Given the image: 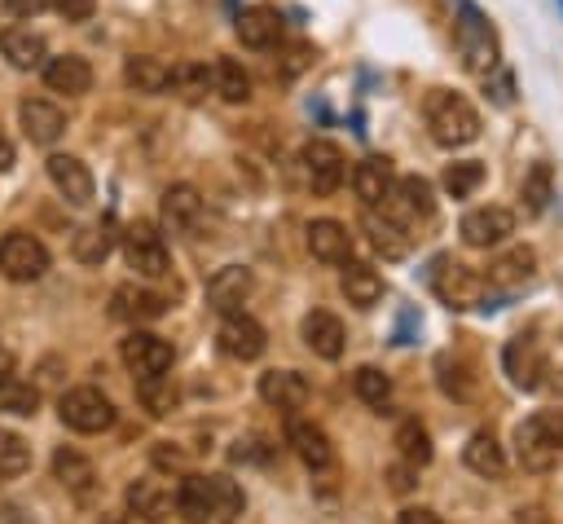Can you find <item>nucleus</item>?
I'll use <instances>...</instances> for the list:
<instances>
[{
	"mask_svg": "<svg viewBox=\"0 0 563 524\" xmlns=\"http://www.w3.org/2000/svg\"><path fill=\"white\" fill-rule=\"evenodd\" d=\"M431 286L435 295L449 304V308H479L484 299V277L466 264H449V260H435V273H431Z\"/></svg>",
	"mask_w": 563,
	"mask_h": 524,
	"instance_id": "obj_7",
	"label": "nucleus"
},
{
	"mask_svg": "<svg viewBox=\"0 0 563 524\" xmlns=\"http://www.w3.org/2000/svg\"><path fill=\"white\" fill-rule=\"evenodd\" d=\"M277 35H282V18H277V9H268V4H251V9L238 13V40H242L246 48H273Z\"/></svg>",
	"mask_w": 563,
	"mask_h": 524,
	"instance_id": "obj_30",
	"label": "nucleus"
},
{
	"mask_svg": "<svg viewBox=\"0 0 563 524\" xmlns=\"http://www.w3.org/2000/svg\"><path fill=\"white\" fill-rule=\"evenodd\" d=\"M339 286H343V295H347L352 308H374V304L383 299V277H378V269H369L365 260H352V255L343 260Z\"/></svg>",
	"mask_w": 563,
	"mask_h": 524,
	"instance_id": "obj_24",
	"label": "nucleus"
},
{
	"mask_svg": "<svg viewBox=\"0 0 563 524\" xmlns=\"http://www.w3.org/2000/svg\"><path fill=\"white\" fill-rule=\"evenodd\" d=\"M303 172H308L312 194H334V189L343 185V176H347V159H343V150H339L334 141L312 137V141L303 145Z\"/></svg>",
	"mask_w": 563,
	"mask_h": 524,
	"instance_id": "obj_9",
	"label": "nucleus"
},
{
	"mask_svg": "<svg viewBox=\"0 0 563 524\" xmlns=\"http://www.w3.org/2000/svg\"><path fill=\"white\" fill-rule=\"evenodd\" d=\"M0 273L9 282H40L48 273V247L26 229H9L0 238Z\"/></svg>",
	"mask_w": 563,
	"mask_h": 524,
	"instance_id": "obj_5",
	"label": "nucleus"
},
{
	"mask_svg": "<svg viewBox=\"0 0 563 524\" xmlns=\"http://www.w3.org/2000/svg\"><path fill=\"white\" fill-rule=\"evenodd\" d=\"M66 22H88L92 18V9H97V0H48Z\"/></svg>",
	"mask_w": 563,
	"mask_h": 524,
	"instance_id": "obj_47",
	"label": "nucleus"
},
{
	"mask_svg": "<svg viewBox=\"0 0 563 524\" xmlns=\"http://www.w3.org/2000/svg\"><path fill=\"white\" fill-rule=\"evenodd\" d=\"M383 207L396 216V220H427L435 211V198H431V181L422 176H400L391 185V194L383 198Z\"/></svg>",
	"mask_w": 563,
	"mask_h": 524,
	"instance_id": "obj_18",
	"label": "nucleus"
},
{
	"mask_svg": "<svg viewBox=\"0 0 563 524\" xmlns=\"http://www.w3.org/2000/svg\"><path fill=\"white\" fill-rule=\"evenodd\" d=\"M515 445H519V462H523L528 471H550L554 458H559V449H554L550 436L541 432V418H537V414L515 427Z\"/></svg>",
	"mask_w": 563,
	"mask_h": 524,
	"instance_id": "obj_29",
	"label": "nucleus"
},
{
	"mask_svg": "<svg viewBox=\"0 0 563 524\" xmlns=\"http://www.w3.org/2000/svg\"><path fill=\"white\" fill-rule=\"evenodd\" d=\"M13 159H18V154H13V141L0 132V172H9V167H13Z\"/></svg>",
	"mask_w": 563,
	"mask_h": 524,
	"instance_id": "obj_53",
	"label": "nucleus"
},
{
	"mask_svg": "<svg viewBox=\"0 0 563 524\" xmlns=\"http://www.w3.org/2000/svg\"><path fill=\"white\" fill-rule=\"evenodd\" d=\"M123 498H128V511L141 515V520H150V524H158V520L172 511V493H167L158 480H150V476H145V480H132Z\"/></svg>",
	"mask_w": 563,
	"mask_h": 524,
	"instance_id": "obj_32",
	"label": "nucleus"
},
{
	"mask_svg": "<svg viewBox=\"0 0 563 524\" xmlns=\"http://www.w3.org/2000/svg\"><path fill=\"white\" fill-rule=\"evenodd\" d=\"M550 198H554V172H550V163H532L519 181V203L528 216H541L550 207Z\"/></svg>",
	"mask_w": 563,
	"mask_h": 524,
	"instance_id": "obj_35",
	"label": "nucleus"
},
{
	"mask_svg": "<svg viewBox=\"0 0 563 524\" xmlns=\"http://www.w3.org/2000/svg\"><path fill=\"white\" fill-rule=\"evenodd\" d=\"M457 53H462V66L471 75L488 79L497 70V35L471 0H457Z\"/></svg>",
	"mask_w": 563,
	"mask_h": 524,
	"instance_id": "obj_3",
	"label": "nucleus"
},
{
	"mask_svg": "<svg viewBox=\"0 0 563 524\" xmlns=\"http://www.w3.org/2000/svg\"><path fill=\"white\" fill-rule=\"evenodd\" d=\"M44 84L53 92H66V97H84L92 88V66L79 57V53H62V57H44Z\"/></svg>",
	"mask_w": 563,
	"mask_h": 524,
	"instance_id": "obj_22",
	"label": "nucleus"
},
{
	"mask_svg": "<svg viewBox=\"0 0 563 524\" xmlns=\"http://www.w3.org/2000/svg\"><path fill=\"white\" fill-rule=\"evenodd\" d=\"M260 396H264L268 405L286 410V414H295V410H303V401H308V383H303L299 370H264V374H260Z\"/></svg>",
	"mask_w": 563,
	"mask_h": 524,
	"instance_id": "obj_25",
	"label": "nucleus"
},
{
	"mask_svg": "<svg viewBox=\"0 0 563 524\" xmlns=\"http://www.w3.org/2000/svg\"><path fill=\"white\" fill-rule=\"evenodd\" d=\"M114 242H119L114 220H110V216H101V220H92V225L75 229V238H70V255H75L79 264H101V260L114 251Z\"/></svg>",
	"mask_w": 563,
	"mask_h": 524,
	"instance_id": "obj_28",
	"label": "nucleus"
},
{
	"mask_svg": "<svg viewBox=\"0 0 563 524\" xmlns=\"http://www.w3.org/2000/svg\"><path fill=\"white\" fill-rule=\"evenodd\" d=\"M251 286H255V277H251L246 264H224V269H216V273L207 277V308H216V313H238V308L246 304Z\"/></svg>",
	"mask_w": 563,
	"mask_h": 524,
	"instance_id": "obj_15",
	"label": "nucleus"
},
{
	"mask_svg": "<svg viewBox=\"0 0 563 524\" xmlns=\"http://www.w3.org/2000/svg\"><path fill=\"white\" fill-rule=\"evenodd\" d=\"M163 313H167V299H163L158 291H150V286L123 282V286H114V295H110V317H119V321L141 326V321H154V317H163Z\"/></svg>",
	"mask_w": 563,
	"mask_h": 524,
	"instance_id": "obj_16",
	"label": "nucleus"
},
{
	"mask_svg": "<svg viewBox=\"0 0 563 524\" xmlns=\"http://www.w3.org/2000/svg\"><path fill=\"white\" fill-rule=\"evenodd\" d=\"M18 123H22L26 141H35V145H53L66 132V114L53 101H44V97H26L18 106Z\"/></svg>",
	"mask_w": 563,
	"mask_h": 524,
	"instance_id": "obj_21",
	"label": "nucleus"
},
{
	"mask_svg": "<svg viewBox=\"0 0 563 524\" xmlns=\"http://www.w3.org/2000/svg\"><path fill=\"white\" fill-rule=\"evenodd\" d=\"M501 365H506L510 383H515V387H523V392L541 387V379H545V370H550L545 348H541V339H537V335H515V339L506 343V352H501Z\"/></svg>",
	"mask_w": 563,
	"mask_h": 524,
	"instance_id": "obj_8",
	"label": "nucleus"
},
{
	"mask_svg": "<svg viewBox=\"0 0 563 524\" xmlns=\"http://www.w3.org/2000/svg\"><path fill=\"white\" fill-rule=\"evenodd\" d=\"M537 277V251L532 247H510V251H501L497 260H493V269H488V282L493 286H506V291H515V286H523V282H532Z\"/></svg>",
	"mask_w": 563,
	"mask_h": 524,
	"instance_id": "obj_31",
	"label": "nucleus"
},
{
	"mask_svg": "<svg viewBox=\"0 0 563 524\" xmlns=\"http://www.w3.org/2000/svg\"><path fill=\"white\" fill-rule=\"evenodd\" d=\"M479 181H484V163H475V159H462V163H449V167H444V189H449V198H471V194L479 189Z\"/></svg>",
	"mask_w": 563,
	"mask_h": 524,
	"instance_id": "obj_42",
	"label": "nucleus"
},
{
	"mask_svg": "<svg viewBox=\"0 0 563 524\" xmlns=\"http://www.w3.org/2000/svg\"><path fill=\"white\" fill-rule=\"evenodd\" d=\"M167 88L180 97V101H202L207 92H211V70L202 66V62H180V66H172L167 70Z\"/></svg>",
	"mask_w": 563,
	"mask_h": 524,
	"instance_id": "obj_37",
	"label": "nucleus"
},
{
	"mask_svg": "<svg viewBox=\"0 0 563 524\" xmlns=\"http://www.w3.org/2000/svg\"><path fill=\"white\" fill-rule=\"evenodd\" d=\"M537 418H541V432L550 436V445L563 449V410H545V414H537Z\"/></svg>",
	"mask_w": 563,
	"mask_h": 524,
	"instance_id": "obj_48",
	"label": "nucleus"
},
{
	"mask_svg": "<svg viewBox=\"0 0 563 524\" xmlns=\"http://www.w3.org/2000/svg\"><path fill=\"white\" fill-rule=\"evenodd\" d=\"M488 92H493V101H497V106H510V97H515V79H510L506 70H497V79L488 84Z\"/></svg>",
	"mask_w": 563,
	"mask_h": 524,
	"instance_id": "obj_49",
	"label": "nucleus"
},
{
	"mask_svg": "<svg viewBox=\"0 0 563 524\" xmlns=\"http://www.w3.org/2000/svg\"><path fill=\"white\" fill-rule=\"evenodd\" d=\"M158 220L167 233H194L198 220H202V194L194 185H167L163 189V203H158Z\"/></svg>",
	"mask_w": 563,
	"mask_h": 524,
	"instance_id": "obj_14",
	"label": "nucleus"
},
{
	"mask_svg": "<svg viewBox=\"0 0 563 524\" xmlns=\"http://www.w3.org/2000/svg\"><path fill=\"white\" fill-rule=\"evenodd\" d=\"M554 4H559V9H563V0H554Z\"/></svg>",
	"mask_w": 563,
	"mask_h": 524,
	"instance_id": "obj_55",
	"label": "nucleus"
},
{
	"mask_svg": "<svg viewBox=\"0 0 563 524\" xmlns=\"http://www.w3.org/2000/svg\"><path fill=\"white\" fill-rule=\"evenodd\" d=\"M462 462L475 471V476H501L506 471V449L497 445V436L493 432H475L471 440H466V449H462Z\"/></svg>",
	"mask_w": 563,
	"mask_h": 524,
	"instance_id": "obj_33",
	"label": "nucleus"
},
{
	"mask_svg": "<svg viewBox=\"0 0 563 524\" xmlns=\"http://www.w3.org/2000/svg\"><path fill=\"white\" fill-rule=\"evenodd\" d=\"M154 462H158V467H185L180 449H167V445H158V449H154Z\"/></svg>",
	"mask_w": 563,
	"mask_h": 524,
	"instance_id": "obj_52",
	"label": "nucleus"
},
{
	"mask_svg": "<svg viewBox=\"0 0 563 524\" xmlns=\"http://www.w3.org/2000/svg\"><path fill=\"white\" fill-rule=\"evenodd\" d=\"M35 405H40V392H35L31 383H22L18 374L0 383V410H9V414H22V418H31V414H35Z\"/></svg>",
	"mask_w": 563,
	"mask_h": 524,
	"instance_id": "obj_44",
	"label": "nucleus"
},
{
	"mask_svg": "<svg viewBox=\"0 0 563 524\" xmlns=\"http://www.w3.org/2000/svg\"><path fill=\"white\" fill-rule=\"evenodd\" d=\"M352 392H356L365 405H383V401L391 396V379H387L378 365H361V370L352 374Z\"/></svg>",
	"mask_w": 563,
	"mask_h": 524,
	"instance_id": "obj_43",
	"label": "nucleus"
},
{
	"mask_svg": "<svg viewBox=\"0 0 563 524\" xmlns=\"http://www.w3.org/2000/svg\"><path fill=\"white\" fill-rule=\"evenodd\" d=\"M53 476H57L70 493H79V498L92 489V462H88L84 454H75V449H57V454H53Z\"/></svg>",
	"mask_w": 563,
	"mask_h": 524,
	"instance_id": "obj_39",
	"label": "nucleus"
},
{
	"mask_svg": "<svg viewBox=\"0 0 563 524\" xmlns=\"http://www.w3.org/2000/svg\"><path fill=\"white\" fill-rule=\"evenodd\" d=\"M26 467H31V445H26L18 432L0 427V480H13V476H22Z\"/></svg>",
	"mask_w": 563,
	"mask_h": 524,
	"instance_id": "obj_41",
	"label": "nucleus"
},
{
	"mask_svg": "<svg viewBox=\"0 0 563 524\" xmlns=\"http://www.w3.org/2000/svg\"><path fill=\"white\" fill-rule=\"evenodd\" d=\"M123 260H128V269H136V277H167V269H172L167 242L150 220H132L123 229Z\"/></svg>",
	"mask_w": 563,
	"mask_h": 524,
	"instance_id": "obj_6",
	"label": "nucleus"
},
{
	"mask_svg": "<svg viewBox=\"0 0 563 524\" xmlns=\"http://www.w3.org/2000/svg\"><path fill=\"white\" fill-rule=\"evenodd\" d=\"M286 440H290V449L299 454V462H303L308 471H325V467L334 462L330 436H325L317 423H308V418H290V423H286Z\"/></svg>",
	"mask_w": 563,
	"mask_h": 524,
	"instance_id": "obj_19",
	"label": "nucleus"
},
{
	"mask_svg": "<svg viewBox=\"0 0 563 524\" xmlns=\"http://www.w3.org/2000/svg\"><path fill=\"white\" fill-rule=\"evenodd\" d=\"M9 4V13H18V18H31V13H40L48 0H4Z\"/></svg>",
	"mask_w": 563,
	"mask_h": 524,
	"instance_id": "obj_51",
	"label": "nucleus"
},
{
	"mask_svg": "<svg viewBox=\"0 0 563 524\" xmlns=\"http://www.w3.org/2000/svg\"><path fill=\"white\" fill-rule=\"evenodd\" d=\"M57 414H62V423H66L70 432H84V436H97V432L114 427V401H110L101 387H92V383L62 392Z\"/></svg>",
	"mask_w": 563,
	"mask_h": 524,
	"instance_id": "obj_4",
	"label": "nucleus"
},
{
	"mask_svg": "<svg viewBox=\"0 0 563 524\" xmlns=\"http://www.w3.org/2000/svg\"><path fill=\"white\" fill-rule=\"evenodd\" d=\"M136 396H141V405H145L154 418L172 414L176 401H180V392H176V383H172L167 370H163V374H145V379H136Z\"/></svg>",
	"mask_w": 563,
	"mask_h": 524,
	"instance_id": "obj_38",
	"label": "nucleus"
},
{
	"mask_svg": "<svg viewBox=\"0 0 563 524\" xmlns=\"http://www.w3.org/2000/svg\"><path fill=\"white\" fill-rule=\"evenodd\" d=\"M101 524H128V520H119V515H110V520H101Z\"/></svg>",
	"mask_w": 563,
	"mask_h": 524,
	"instance_id": "obj_54",
	"label": "nucleus"
},
{
	"mask_svg": "<svg viewBox=\"0 0 563 524\" xmlns=\"http://www.w3.org/2000/svg\"><path fill=\"white\" fill-rule=\"evenodd\" d=\"M308 251H312L317 260H325V264H343V260L352 255V233H347V225H339V220H330V216L312 220V225H308Z\"/></svg>",
	"mask_w": 563,
	"mask_h": 524,
	"instance_id": "obj_26",
	"label": "nucleus"
},
{
	"mask_svg": "<svg viewBox=\"0 0 563 524\" xmlns=\"http://www.w3.org/2000/svg\"><path fill=\"white\" fill-rule=\"evenodd\" d=\"M396 445H400V458L405 462H413V467H427L431 462V436H427V427L418 418H405L396 427Z\"/></svg>",
	"mask_w": 563,
	"mask_h": 524,
	"instance_id": "obj_40",
	"label": "nucleus"
},
{
	"mask_svg": "<svg viewBox=\"0 0 563 524\" xmlns=\"http://www.w3.org/2000/svg\"><path fill=\"white\" fill-rule=\"evenodd\" d=\"M413 476H418V467L400 458V462L387 467V489H391V493H409V489H413Z\"/></svg>",
	"mask_w": 563,
	"mask_h": 524,
	"instance_id": "obj_46",
	"label": "nucleus"
},
{
	"mask_svg": "<svg viewBox=\"0 0 563 524\" xmlns=\"http://www.w3.org/2000/svg\"><path fill=\"white\" fill-rule=\"evenodd\" d=\"M172 502L189 524H233V515L246 506L242 489L229 476H185Z\"/></svg>",
	"mask_w": 563,
	"mask_h": 524,
	"instance_id": "obj_1",
	"label": "nucleus"
},
{
	"mask_svg": "<svg viewBox=\"0 0 563 524\" xmlns=\"http://www.w3.org/2000/svg\"><path fill=\"white\" fill-rule=\"evenodd\" d=\"M462 374H466L462 365H453L449 357H440V387H444L449 396H457V401H466V396H471V383H466Z\"/></svg>",
	"mask_w": 563,
	"mask_h": 524,
	"instance_id": "obj_45",
	"label": "nucleus"
},
{
	"mask_svg": "<svg viewBox=\"0 0 563 524\" xmlns=\"http://www.w3.org/2000/svg\"><path fill=\"white\" fill-rule=\"evenodd\" d=\"M48 181H53V189L70 203V207H88L92 203V172H88V163L84 159H75V154H48Z\"/></svg>",
	"mask_w": 563,
	"mask_h": 524,
	"instance_id": "obj_13",
	"label": "nucleus"
},
{
	"mask_svg": "<svg viewBox=\"0 0 563 524\" xmlns=\"http://www.w3.org/2000/svg\"><path fill=\"white\" fill-rule=\"evenodd\" d=\"M119 357H123V365L136 374V379H145V374H163V370H172V343L163 339V335H150V330H132L123 343H119Z\"/></svg>",
	"mask_w": 563,
	"mask_h": 524,
	"instance_id": "obj_10",
	"label": "nucleus"
},
{
	"mask_svg": "<svg viewBox=\"0 0 563 524\" xmlns=\"http://www.w3.org/2000/svg\"><path fill=\"white\" fill-rule=\"evenodd\" d=\"M0 57H4L13 70H40L44 57H48V44H44L40 31H31V26H13V31L0 35Z\"/></svg>",
	"mask_w": 563,
	"mask_h": 524,
	"instance_id": "obj_23",
	"label": "nucleus"
},
{
	"mask_svg": "<svg viewBox=\"0 0 563 524\" xmlns=\"http://www.w3.org/2000/svg\"><path fill=\"white\" fill-rule=\"evenodd\" d=\"M365 233H369V247H374L383 260H400V255L409 251L405 220H396L383 203H378V207H365Z\"/></svg>",
	"mask_w": 563,
	"mask_h": 524,
	"instance_id": "obj_20",
	"label": "nucleus"
},
{
	"mask_svg": "<svg viewBox=\"0 0 563 524\" xmlns=\"http://www.w3.org/2000/svg\"><path fill=\"white\" fill-rule=\"evenodd\" d=\"M211 92H220V97L233 101V106L251 101V75H246V66H242L238 57H220V62L211 66Z\"/></svg>",
	"mask_w": 563,
	"mask_h": 524,
	"instance_id": "obj_34",
	"label": "nucleus"
},
{
	"mask_svg": "<svg viewBox=\"0 0 563 524\" xmlns=\"http://www.w3.org/2000/svg\"><path fill=\"white\" fill-rule=\"evenodd\" d=\"M303 343L317 352V357H325V361H334V357H343V321L334 317V313H325V308H312L308 317H303Z\"/></svg>",
	"mask_w": 563,
	"mask_h": 524,
	"instance_id": "obj_27",
	"label": "nucleus"
},
{
	"mask_svg": "<svg viewBox=\"0 0 563 524\" xmlns=\"http://www.w3.org/2000/svg\"><path fill=\"white\" fill-rule=\"evenodd\" d=\"M427 128H431V141L435 145L462 150V145H471L479 137V114H475V106L462 92L431 88L427 92Z\"/></svg>",
	"mask_w": 563,
	"mask_h": 524,
	"instance_id": "obj_2",
	"label": "nucleus"
},
{
	"mask_svg": "<svg viewBox=\"0 0 563 524\" xmlns=\"http://www.w3.org/2000/svg\"><path fill=\"white\" fill-rule=\"evenodd\" d=\"M391 185H396V167H391L387 154H365V159L352 167V189H356V198H361L365 207H378V203L391 194Z\"/></svg>",
	"mask_w": 563,
	"mask_h": 524,
	"instance_id": "obj_17",
	"label": "nucleus"
},
{
	"mask_svg": "<svg viewBox=\"0 0 563 524\" xmlns=\"http://www.w3.org/2000/svg\"><path fill=\"white\" fill-rule=\"evenodd\" d=\"M396 524H440V515H435L431 506H405V511L396 515Z\"/></svg>",
	"mask_w": 563,
	"mask_h": 524,
	"instance_id": "obj_50",
	"label": "nucleus"
},
{
	"mask_svg": "<svg viewBox=\"0 0 563 524\" xmlns=\"http://www.w3.org/2000/svg\"><path fill=\"white\" fill-rule=\"evenodd\" d=\"M216 343H220V352L233 357V361H255V357L268 348V335H264V326H260L255 317H246V313H224Z\"/></svg>",
	"mask_w": 563,
	"mask_h": 524,
	"instance_id": "obj_11",
	"label": "nucleus"
},
{
	"mask_svg": "<svg viewBox=\"0 0 563 524\" xmlns=\"http://www.w3.org/2000/svg\"><path fill=\"white\" fill-rule=\"evenodd\" d=\"M457 233H462L466 247H497V242H506V238L515 233V211H506V207H497V203L475 207V211L462 216Z\"/></svg>",
	"mask_w": 563,
	"mask_h": 524,
	"instance_id": "obj_12",
	"label": "nucleus"
},
{
	"mask_svg": "<svg viewBox=\"0 0 563 524\" xmlns=\"http://www.w3.org/2000/svg\"><path fill=\"white\" fill-rule=\"evenodd\" d=\"M167 70H172V66H163V62L150 57V53H132V57L123 62V79H128V88H136V92H163V88H167Z\"/></svg>",
	"mask_w": 563,
	"mask_h": 524,
	"instance_id": "obj_36",
	"label": "nucleus"
}]
</instances>
